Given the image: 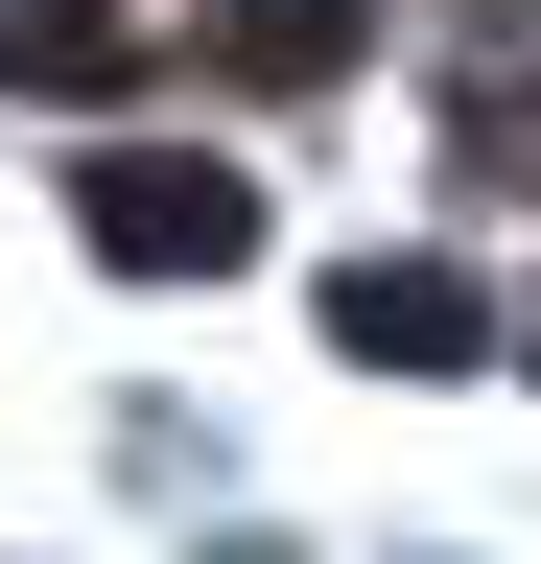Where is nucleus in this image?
I'll list each match as a JSON object with an SVG mask.
<instances>
[{"mask_svg":"<svg viewBox=\"0 0 541 564\" xmlns=\"http://www.w3.org/2000/svg\"><path fill=\"white\" fill-rule=\"evenodd\" d=\"M213 70L236 95H306V70H354V0H213Z\"/></svg>","mask_w":541,"mask_h":564,"instance_id":"nucleus-3","label":"nucleus"},{"mask_svg":"<svg viewBox=\"0 0 541 564\" xmlns=\"http://www.w3.org/2000/svg\"><path fill=\"white\" fill-rule=\"evenodd\" d=\"M329 329H354L377 377H447V352H470V282H447V259H354V282H329Z\"/></svg>","mask_w":541,"mask_h":564,"instance_id":"nucleus-2","label":"nucleus"},{"mask_svg":"<svg viewBox=\"0 0 541 564\" xmlns=\"http://www.w3.org/2000/svg\"><path fill=\"white\" fill-rule=\"evenodd\" d=\"M72 212H95V259H142V282H236L259 259V188L236 165H165V141H118Z\"/></svg>","mask_w":541,"mask_h":564,"instance_id":"nucleus-1","label":"nucleus"},{"mask_svg":"<svg viewBox=\"0 0 541 564\" xmlns=\"http://www.w3.org/2000/svg\"><path fill=\"white\" fill-rule=\"evenodd\" d=\"M95 70H118L95 0H0V95H95Z\"/></svg>","mask_w":541,"mask_h":564,"instance_id":"nucleus-4","label":"nucleus"}]
</instances>
